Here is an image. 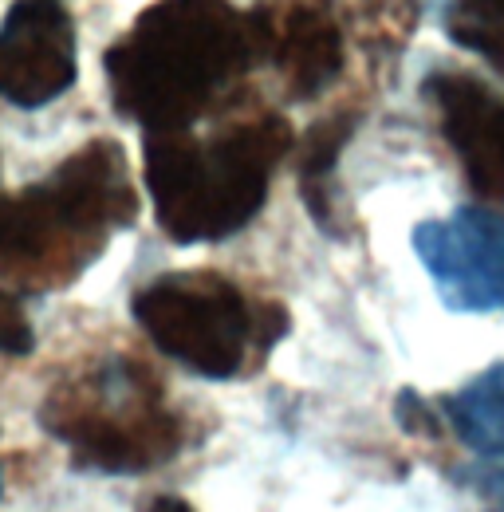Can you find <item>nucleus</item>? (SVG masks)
<instances>
[{
	"instance_id": "2eb2a0df",
	"label": "nucleus",
	"mask_w": 504,
	"mask_h": 512,
	"mask_svg": "<svg viewBox=\"0 0 504 512\" xmlns=\"http://www.w3.org/2000/svg\"><path fill=\"white\" fill-rule=\"evenodd\" d=\"M497 512H504V493H501V505H497Z\"/></svg>"
},
{
	"instance_id": "9d476101",
	"label": "nucleus",
	"mask_w": 504,
	"mask_h": 512,
	"mask_svg": "<svg viewBox=\"0 0 504 512\" xmlns=\"http://www.w3.org/2000/svg\"><path fill=\"white\" fill-rule=\"evenodd\" d=\"M449 426L469 449L485 457H504V363L445 398Z\"/></svg>"
},
{
	"instance_id": "9b49d317",
	"label": "nucleus",
	"mask_w": 504,
	"mask_h": 512,
	"mask_svg": "<svg viewBox=\"0 0 504 512\" xmlns=\"http://www.w3.org/2000/svg\"><path fill=\"white\" fill-rule=\"evenodd\" d=\"M351 138V119L347 115H335V119H323L319 127H312L308 134V146H304V166H300V182L308 193V209L312 217H319V225H335L331 221V197H327V182L335 174V162H339V150L343 142Z\"/></svg>"
},
{
	"instance_id": "f257e3e1",
	"label": "nucleus",
	"mask_w": 504,
	"mask_h": 512,
	"mask_svg": "<svg viewBox=\"0 0 504 512\" xmlns=\"http://www.w3.org/2000/svg\"><path fill=\"white\" fill-rule=\"evenodd\" d=\"M252 64V20L229 0H158L103 56L115 111L142 134L193 130Z\"/></svg>"
},
{
	"instance_id": "423d86ee",
	"label": "nucleus",
	"mask_w": 504,
	"mask_h": 512,
	"mask_svg": "<svg viewBox=\"0 0 504 512\" xmlns=\"http://www.w3.org/2000/svg\"><path fill=\"white\" fill-rule=\"evenodd\" d=\"M414 249L453 312H504V217L465 205L414 229Z\"/></svg>"
},
{
	"instance_id": "ddd939ff",
	"label": "nucleus",
	"mask_w": 504,
	"mask_h": 512,
	"mask_svg": "<svg viewBox=\"0 0 504 512\" xmlns=\"http://www.w3.org/2000/svg\"><path fill=\"white\" fill-rule=\"evenodd\" d=\"M32 347H36V331L24 316V304L0 284V355L24 359L32 355Z\"/></svg>"
},
{
	"instance_id": "7ed1b4c3",
	"label": "nucleus",
	"mask_w": 504,
	"mask_h": 512,
	"mask_svg": "<svg viewBox=\"0 0 504 512\" xmlns=\"http://www.w3.org/2000/svg\"><path fill=\"white\" fill-rule=\"evenodd\" d=\"M146 190L158 229L178 245L237 237L268 201L276 162L292 150L284 115H256L197 138L193 130L146 134Z\"/></svg>"
},
{
	"instance_id": "6e6552de",
	"label": "nucleus",
	"mask_w": 504,
	"mask_h": 512,
	"mask_svg": "<svg viewBox=\"0 0 504 512\" xmlns=\"http://www.w3.org/2000/svg\"><path fill=\"white\" fill-rule=\"evenodd\" d=\"M256 64H272L288 95L315 99L343 67L335 0H260L249 12Z\"/></svg>"
},
{
	"instance_id": "1a4fd4ad",
	"label": "nucleus",
	"mask_w": 504,
	"mask_h": 512,
	"mask_svg": "<svg viewBox=\"0 0 504 512\" xmlns=\"http://www.w3.org/2000/svg\"><path fill=\"white\" fill-rule=\"evenodd\" d=\"M426 91L473 190L504 201V103L469 75H434Z\"/></svg>"
},
{
	"instance_id": "0eeeda50",
	"label": "nucleus",
	"mask_w": 504,
	"mask_h": 512,
	"mask_svg": "<svg viewBox=\"0 0 504 512\" xmlns=\"http://www.w3.org/2000/svg\"><path fill=\"white\" fill-rule=\"evenodd\" d=\"M79 71L75 20L60 0H16L0 20V99L40 111L71 91Z\"/></svg>"
},
{
	"instance_id": "4468645a",
	"label": "nucleus",
	"mask_w": 504,
	"mask_h": 512,
	"mask_svg": "<svg viewBox=\"0 0 504 512\" xmlns=\"http://www.w3.org/2000/svg\"><path fill=\"white\" fill-rule=\"evenodd\" d=\"M146 512H193V505H186L182 497H170V493H162V497H154Z\"/></svg>"
},
{
	"instance_id": "39448f33",
	"label": "nucleus",
	"mask_w": 504,
	"mask_h": 512,
	"mask_svg": "<svg viewBox=\"0 0 504 512\" xmlns=\"http://www.w3.org/2000/svg\"><path fill=\"white\" fill-rule=\"evenodd\" d=\"M130 312L162 355L209 383L245 375L288 335L280 304L252 300L237 280L209 268L166 272L142 284Z\"/></svg>"
},
{
	"instance_id": "20e7f679",
	"label": "nucleus",
	"mask_w": 504,
	"mask_h": 512,
	"mask_svg": "<svg viewBox=\"0 0 504 512\" xmlns=\"http://www.w3.org/2000/svg\"><path fill=\"white\" fill-rule=\"evenodd\" d=\"M40 426L95 473H146L186 442L162 379L130 355H107L56 386L40 406Z\"/></svg>"
},
{
	"instance_id": "f03ea898",
	"label": "nucleus",
	"mask_w": 504,
	"mask_h": 512,
	"mask_svg": "<svg viewBox=\"0 0 504 512\" xmlns=\"http://www.w3.org/2000/svg\"><path fill=\"white\" fill-rule=\"evenodd\" d=\"M138 217V193L115 138H91L20 193H0V280L20 292L75 284Z\"/></svg>"
},
{
	"instance_id": "dca6fc26",
	"label": "nucleus",
	"mask_w": 504,
	"mask_h": 512,
	"mask_svg": "<svg viewBox=\"0 0 504 512\" xmlns=\"http://www.w3.org/2000/svg\"><path fill=\"white\" fill-rule=\"evenodd\" d=\"M0 489H4V485H0Z\"/></svg>"
},
{
	"instance_id": "f8f14e48",
	"label": "nucleus",
	"mask_w": 504,
	"mask_h": 512,
	"mask_svg": "<svg viewBox=\"0 0 504 512\" xmlns=\"http://www.w3.org/2000/svg\"><path fill=\"white\" fill-rule=\"evenodd\" d=\"M449 36L504 75V0H457L449 8Z\"/></svg>"
}]
</instances>
